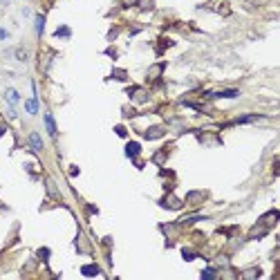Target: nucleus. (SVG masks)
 <instances>
[{
  "mask_svg": "<svg viewBox=\"0 0 280 280\" xmlns=\"http://www.w3.org/2000/svg\"><path fill=\"white\" fill-rule=\"evenodd\" d=\"M45 123H47V128H49V134H56V130H54V121H52V117H45Z\"/></svg>",
  "mask_w": 280,
  "mask_h": 280,
  "instance_id": "obj_1",
  "label": "nucleus"
},
{
  "mask_svg": "<svg viewBox=\"0 0 280 280\" xmlns=\"http://www.w3.org/2000/svg\"><path fill=\"white\" fill-rule=\"evenodd\" d=\"M134 153H139V146L137 143H130V146H128V155H134Z\"/></svg>",
  "mask_w": 280,
  "mask_h": 280,
  "instance_id": "obj_2",
  "label": "nucleus"
},
{
  "mask_svg": "<svg viewBox=\"0 0 280 280\" xmlns=\"http://www.w3.org/2000/svg\"><path fill=\"white\" fill-rule=\"evenodd\" d=\"M32 143L36 148H40V139H38V134H32Z\"/></svg>",
  "mask_w": 280,
  "mask_h": 280,
  "instance_id": "obj_3",
  "label": "nucleus"
},
{
  "mask_svg": "<svg viewBox=\"0 0 280 280\" xmlns=\"http://www.w3.org/2000/svg\"><path fill=\"white\" fill-rule=\"evenodd\" d=\"M83 274H88V276H92V274H96V269H94V267H85V269H83Z\"/></svg>",
  "mask_w": 280,
  "mask_h": 280,
  "instance_id": "obj_4",
  "label": "nucleus"
},
{
  "mask_svg": "<svg viewBox=\"0 0 280 280\" xmlns=\"http://www.w3.org/2000/svg\"><path fill=\"white\" fill-rule=\"evenodd\" d=\"M27 110H29V112H36V101H29V103H27Z\"/></svg>",
  "mask_w": 280,
  "mask_h": 280,
  "instance_id": "obj_5",
  "label": "nucleus"
},
{
  "mask_svg": "<svg viewBox=\"0 0 280 280\" xmlns=\"http://www.w3.org/2000/svg\"><path fill=\"white\" fill-rule=\"evenodd\" d=\"M0 134H2V128H0Z\"/></svg>",
  "mask_w": 280,
  "mask_h": 280,
  "instance_id": "obj_6",
  "label": "nucleus"
}]
</instances>
